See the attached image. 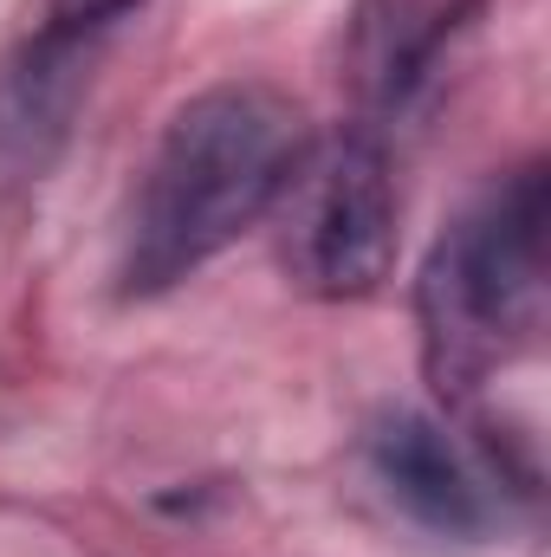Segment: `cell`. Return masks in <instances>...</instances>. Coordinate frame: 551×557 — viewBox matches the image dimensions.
<instances>
[{
    "instance_id": "1",
    "label": "cell",
    "mask_w": 551,
    "mask_h": 557,
    "mask_svg": "<svg viewBox=\"0 0 551 557\" xmlns=\"http://www.w3.org/2000/svg\"><path fill=\"white\" fill-rule=\"evenodd\" d=\"M311 149L298 98L267 78H228L195 91L156 143L124 227V298H156L215 253H228L254 221H267L298 156Z\"/></svg>"
},
{
    "instance_id": "2",
    "label": "cell",
    "mask_w": 551,
    "mask_h": 557,
    "mask_svg": "<svg viewBox=\"0 0 551 557\" xmlns=\"http://www.w3.org/2000/svg\"><path fill=\"white\" fill-rule=\"evenodd\" d=\"M546 324V162L461 214L421 273V350L441 396H474Z\"/></svg>"
},
{
    "instance_id": "3",
    "label": "cell",
    "mask_w": 551,
    "mask_h": 557,
    "mask_svg": "<svg viewBox=\"0 0 551 557\" xmlns=\"http://www.w3.org/2000/svg\"><path fill=\"white\" fill-rule=\"evenodd\" d=\"M273 214L285 273L311 298H364L396 267V175L370 131L311 143Z\"/></svg>"
},
{
    "instance_id": "4",
    "label": "cell",
    "mask_w": 551,
    "mask_h": 557,
    "mask_svg": "<svg viewBox=\"0 0 551 557\" xmlns=\"http://www.w3.org/2000/svg\"><path fill=\"white\" fill-rule=\"evenodd\" d=\"M370 473L415 525L441 539H480L493 525V493L474 460L428 416H383L370 428Z\"/></svg>"
}]
</instances>
